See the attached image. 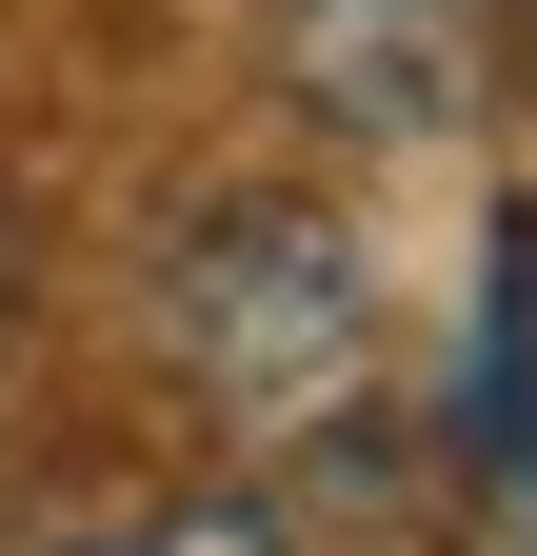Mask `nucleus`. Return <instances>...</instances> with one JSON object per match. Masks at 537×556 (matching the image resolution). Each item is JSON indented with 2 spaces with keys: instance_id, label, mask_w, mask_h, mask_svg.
<instances>
[{
  "instance_id": "f03ea898",
  "label": "nucleus",
  "mask_w": 537,
  "mask_h": 556,
  "mask_svg": "<svg viewBox=\"0 0 537 556\" xmlns=\"http://www.w3.org/2000/svg\"><path fill=\"white\" fill-rule=\"evenodd\" d=\"M478 80H498V21H478V0H279V100L339 119L359 160L458 139Z\"/></svg>"
},
{
  "instance_id": "7ed1b4c3",
  "label": "nucleus",
  "mask_w": 537,
  "mask_h": 556,
  "mask_svg": "<svg viewBox=\"0 0 537 556\" xmlns=\"http://www.w3.org/2000/svg\"><path fill=\"white\" fill-rule=\"evenodd\" d=\"M100 556H299V536H279V497H239V477H220V497H160V517H120Z\"/></svg>"
},
{
  "instance_id": "f257e3e1",
  "label": "nucleus",
  "mask_w": 537,
  "mask_h": 556,
  "mask_svg": "<svg viewBox=\"0 0 537 556\" xmlns=\"http://www.w3.org/2000/svg\"><path fill=\"white\" fill-rule=\"evenodd\" d=\"M160 358L239 438H319L378 397V278L319 199H199V219H160Z\"/></svg>"
},
{
  "instance_id": "39448f33",
  "label": "nucleus",
  "mask_w": 537,
  "mask_h": 556,
  "mask_svg": "<svg viewBox=\"0 0 537 556\" xmlns=\"http://www.w3.org/2000/svg\"><path fill=\"white\" fill-rule=\"evenodd\" d=\"M517 60H537V0H517Z\"/></svg>"
},
{
  "instance_id": "20e7f679",
  "label": "nucleus",
  "mask_w": 537,
  "mask_h": 556,
  "mask_svg": "<svg viewBox=\"0 0 537 556\" xmlns=\"http://www.w3.org/2000/svg\"><path fill=\"white\" fill-rule=\"evenodd\" d=\"M0 318H21V219H0Z\"/></svg>"
}]
</instances>
